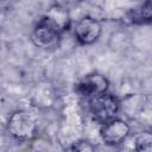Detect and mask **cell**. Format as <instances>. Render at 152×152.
I'll list each match as a JSON object with an SVG mask.
<instances>
[{
	"label": "cell",
	"instance_id": "cell-1",
	"mask_svg": "<svg viewBox=\"0 0 152 152\" xmlns=\"http://www.w3.org/2000/svg\"><path fill=\"white\" fill-rule=\"evenodd\" d=\"M7 132L19 142L32 141L37 137V122L28 112L19 109L10 115Z\"/></svg>",
	"mask_w": 152,
	"mask_h": 152
},
{
	"label": "cell",
	"instance_id": "cell-2",
	"mask_svg": "<svg viewBox=\"0 0 152 152\" xmlns=\"http://www.w3.org/2000/svg\"><path fill=\"white\" fill-rule=\"evenodd\" d=\"M88 108L95 121L99 124H104L118 115L120 102L116 96L107 90L88 99Z\"/></svg>",
	"mask_w": 152,
	"mask_h": 152
},
{
	"label": "cell",
	"instance_id": "cell-3",
	"mask_svg": "<svg viewBox=\"0 0 152 152\" xmlns=\"http://www.w3.org/2000/svg\"><path fill=\"white\" fill-rule=\"evenodd\" d=\"M100 135L102 141L108 146H118L122 144L129 135L131 127L127 121L118 116L101 124Z\"/></svg>",
	"mask_w": 152,
	"mask_h": 152
},
{
	"label": "cell",
	"instance_id": "cell-4",
	"mask_svg": "<svg viewBox=\"0 0 152 152\" xmlns=\"http://www.w3.org/2000/svg\"><path fill=\"white\" fill-rule=\"evenodd\" d=\"M61 37L62 33L55 26H52L44 17H42L32 30L31 40L37 48L51 49L58 44Z\"/></svg>",
	"mask_w": 152,
	"mask_h": 152
},
{
	"label": "cell",
	"instance_id": "cell-5",
	"mask_svg": "<svg viewBox=\"0 0 152 152\" xmlns=\"http://www.w3.org/2000/svg\"><path fill=\"white\" fill-rule=\"evenodd\" d=\"M101 32H102L101 23L90 15H86L81 18L74 27V36L81 45L94 44L95 42L99 40Z\"/></svg>",
	"mask_w": 152,
	"mask_h": 152
},
{
	"label": "cell",
	"instance_id": "cell-6",
	"mask_svg": "<svg viewBox=\"0 0 152 152\" xmlns=\"http://www.w3.org/2000/svg\"><path fill=\"white\" fill-rule=\"evenodd\" d=\"M108 87H109V82L107 77H104L99 72H91L83 76L76 83L75 89L81 96L86 99H90L97 94L107 91Z\"/></svg>",
	"mask_w": 152,
	"mask_h": 152
},
{
	"label": "cell",
	"instance_id": "cell-7",
	"mask_svg": "<svg viewBox=\"0 0 152 152\" xmlns=\"http://www.w3.org/2000/svg\"><path fill=\"white\" fill-rule=\"evenodd\" d=\"M43 17L52 26H55L62 34L70 28V24H71L70 12L64 10V8H62V7L52 5Z\"/></svg>",
	"mask_w": 152,
	"mask_h": 152
},
{
	"label": "cell",
	"instance_id": "cell-8",
	"mask_svg": "<svg viewBox=\"0 0 152 152\" xmlns=\"http://www.w3.org/2000/svg\"><path fill=\"white\" fill-rule=\"evenodd\" d=\"M125 20L129 24L134 25H146L152 21V5L151 0H145L141 5L138 7L131 10L126 17Z\"/></svg>",
	"mask_w": 152,
	"mask_h": 152
},
{
	"label": "cell",
	"instance_id": "cell-9",
	"mask_svg": "<svg viewBox=\"0 0 152 152\" xmlns=\"http://www.w3.org/2000/svg\"><path fill=\"white\" fill-rule=\"evenodd\" d=\"M135 150L137 151H145L150 152L152 150V134L151 132H141L135 137L134 140Z\"/></svg>",
	"mask_w": 152,
	"mask_h": 152
},
{
	"label": "cell",
	"instance_id": "cell-10",
	"mask_svg": "<svg viewBox=\"0 0 152 152\" xmlns=\"http://www.w3.org/2000/svg\"><path fill=\"white\" fill-rule=\"evenodd\" d=\"M95 148H96L95 145H93L90 141H88V140H78L76 142H72V145L69 146L66 150L78 151V152H89V151H94Z\"/></svg>",
	"mask_w": 152,
	"mask_h": 152
},
{
	"label": "cell",
	"instance_id": "cell-11",
	"mask_svg": "<svg viewBox=\"0 0 152 152\" xmlns=\"http://www.w3.org/2000/svg\"><path fill=\"white\" fill-rule=\"evenodd\" d=\"M82 2V0H53V5L62 7L66 11H71L74 8H76Z\"/></svg>",
	"mask_w": 152,
	"mask_h": 152
}]
</instances>
